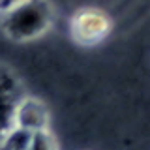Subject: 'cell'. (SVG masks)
Listing matches in <instances>:
<instances>
[{"label":"cell","instance_id":"obj_6","mask_svg":"<svg viewBox=\"0 0 150 150\" xmlns=\"http://www.w3.org/2000/svg\"><path fill=\"white\" fill-rule=\"evenodd\" d=\"M28 150H58V144H56L54 135L51 133V129H43L32 135Z\"/></svg>","mask_w":150,"mask_h":150},{"label":"cell","instance_id":"obj_1","mask_svg":"<svg viewBox=\"0 0 150 150\" xmlns=\"http://www.w3.org/2000/svg\"><path fill=\"white\" fill-rule=\"evenodd\" d=\"M0 13L2 32L17 43L40 40L51 30L54 19L49 0H13Z\"/></svg>","mask_w":150,"mask_h":150},{"label":"cell","instance_id":"obj_2","mask_svg":"<svg viewBox=\"0 0 150 150\" xmlns=\"http://www.w3.org/2000/svg\"><path fill=\"white\" fill-rule=\"evenodd\" d=\"M68 28L73 43L79 47H96L111 36L115 21L103 8L83 6L71 13Z\"/></svg>","mask_w":150,"mask_h":150},{"label":"cell","instance_id":"obj_4","mask_svg":"<svg viewBox=\"0 0 150 150\" xmlns=\"http://www.w3.org/2000/svg\"><path fill=\"white\" fill-rule=\"evenodd\" d=\"M19 79L9 69L0 66V139L11 128V115L17 100L23 96Z\"/></svg>","mask_w":150,"mask_h":150},{"label":"cell","instance_id":"obj_3","mask_svg":"<svg viewBox=\"0 0 150 150\" xmlns=\"http://www.w3.org/2000/svg\"><path fill=\"white\" fill-rule=\"evenodd\" d=\"M49 124L51 111L43 100L36 96H28V94H23L17 100L11 115V126L30 131V133H38V131L49 129Z\"/></svg>","mask_w":150,"mask_h":150},{"label":"cell","instance_id":"obj_5","mask_svg":"<svg viewBox=\"0 0 150 150\" xmlns=\"http://www.w3.org/2000/svg\"><path fill=\"white\" fill-rule=\"evenodd\" d=\"M32 135L34 133H30V131L11 126L0 139V150H28Z\"/></svg>","mask_w":150,"mask_h":150},{"label":"cell","instance_id":"obj_7","mask_svg":"<svg viewBox=\"0 0 150 150\" xmlns=\"http://www.w3.org/2000/svg\"><path fill=\"white\" fill-rule=\"evenodd\" d=\"M11 2H13V0H0V9H2V8H6L8 4H11Z\"/></svg>","mask_w":150,"mask_h":150}]
</instances>
